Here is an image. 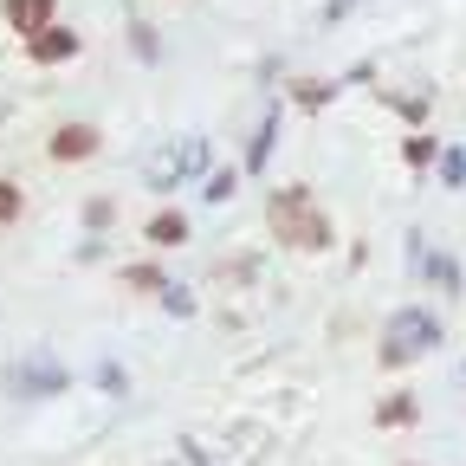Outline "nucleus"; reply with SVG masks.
Wrapping results in <instances>:
<instances>
[{
	"label": "nucleus",
	"mask_w": 466,
	"mask_h": 466,
	"mask_svg": "<svg viewBox=\"0 0 466 466\" xmlns=\"http://www.w3.org/2000/svg\"><path fill=\"white\" fill-rule=\"evenodd\" d=\"M441 182H447V188H460V182H466V156H460V149H447V156H441Z\"/></svg>",
	"instance_id": "nucleus-13"
},
{
	"label": "nucleus",
	"mask_w": 466,
	"mask_h": 466,
	"mask_svg": "<svg viewBox=\"0 0 466 466\" xmlns=\"http://www.w3.org/2000/svg\"><path fill=\"white\" fill-rule=\"evenodd\" d=\"M233 188H240V175H233V168H220V175H208V188H201V195H208V201H227Z\"/></svg>",
	"instance_id": "nucleus-11"
},
{
	"label": "nucleus",
	"mask_w": 466,
	"mask_h": 466,
	"mask_svg": "<svg viewBox=\"0 0 466 466\" xmlns=\"http://www.w3.org/2000/svg\"><path fill=\"white\" fill-rule=\"evenodd\" d=\"M143 233H149V247H182V240H188V214L162 208V214H156V220H149Z\"/></svg>",
	"instance_id": "nucleus-7"
},
{
	"label": "nucleus",
	"mask_w": 466,
	"mask_h": 466,
	"mask_svg": "<svg viewBox=\"0 0 466 466\" xmlns=\"http://www.w3.org/2000/svg\"><path fill=\"white\" fill-rule=\"evenodd\" d=\"M428 279H441V285H447V291H453V285H460V272H453V259H428Z\"/></svg>",
	"instance_id": "nucleus-16"
},
{
	"label": "nucleus",
	"mask_w": 466,
	"mask_h": 466,
	"mask_svg": "<svg viewBox=\"0 0 466 466\" xmlns=\"http://www.w3.org/2000/svg\"><path fill=\"white\" fill-rule=\"evenodd\" d=\"M20 182H0V227H7V220H20Z\"/></svg>",
	"instance_id": "nucleus-12"
},
{
	"label": "nucleus",
	"mask_w": 466,
	"mask_h": 466,
	"mask_svg": "<svg viewBox=\"0 0 466 466\" xmlns=\"http://www.w3.org/2000/svg\"><path fill=\"white\" fill-rule=\"evenodd\" d=\"M85 156H97V130H91V124L52 130V162H85Z\"/></svg>",
	"instance_id": "nucleus-5"
},
{
	"label": "nucleus",
	"mask_w": 466,
	"mask_h": 466,
	"mask_svg": "<svg viewBox=\"0 0 466 466\" xmlns=\"http://www.w3.org/2000/svg\"><path fill=\"white\" fill-rule=\"evenodd\" d=\"M26 58H33V66H66V58H78V33L52 20L46 33H33V39H26Z\"/></svg>",
	"instance_id": "nucleus-3"
},
{
	"label": "nucleus",
	"mask_w": 466,
	"mask_h": 466,
	"mask_svg": "<svg viewBox=\"0 0 466 466\" xmlns=\"http://www.w3.org/2000/svg\"><path fill=\"white\" fill-rule=\"evenodd\" d=\"M272 137H279V116H266V124H259V137H253V149H247V168H266V149H272Z\"/></svg>",
	"instance_id": "nucleus-9"
},
{
	"label": "nucleus",
	"mask_w": 466,
	"mask_h": 466,
	"mask_svg": "<svg viewBox=\"0 0 466 466\" xmlns=\"http://www.w3.org/2000/svg\"><path fill=\"white\" fill-rule=\"evenodd\" d=\"M266 220H272V233H279V247H291V253H324V247H337V227H330V214L318 208V195H311L305 182L272 188Z\"/></svg>",
	"instance_id": "nucleus-1"
},
{
	"label": "nucleus",
	"mask_w": 466,
	"mask_h": 466,
	"mask_svg": "<svg viewBox=\"0 0 466 466\" xmlns=\"http://www.w3.org/2000/svg\"><path fill=\"white\" fill-rule=\"evenodd\" d=\"M124 285H130V291H168L162 266H124Z\"/></svg>",
	"instance_id": "nucleus-8"
},
{
	"label": "nucleus",
	"mask_w": 466,
	"mask_h": 466,
	"mask_svg": "<svg viewBox=\"0 0 466 466\" xmlns=\"http://www.w3.org/2000/svg\"><path fill=\"white\" fill-rule=\"evenodd\" d=\"M330 91H337V85H318V78H305V85H299V104H305V110H318V104H330Z\"/></svg>",
	"instance_id": "nucleus-14"
},
{
	"label": "nucleus",
	"mask_w": 466,
	"mask_h": 466,
	"mask_svg": "<svg viewBox=\"0 0 466 466\" xmlns=\"http://www.w3.org/2000/svg\"><path fill=\"white\" fill-rule=\"evenodd\" d=\"M421 421V401L415 395H389V401H376V428H415Z\"/></svg>",
	"instance_id": "nucleus-6"
},
{
	"label": "nucleus",
	"mask_w": 466,
	"mask_h": 466,
	"mask_svg": "<svg viewBox=\"0 0 466 466\" xmlns=\"http://www.w3.org/2000/svg\"><path fill=\"white\" fill-rule=\"evenodd\" d=\"M20 389H58V370L52 363H26L20 370Z\"/></svg>",
	"instance_id": "nucleus-10"
},
{
	"label": "nucleus",
	"mask_w": 466,
	"mask_h": 466,
	"mask_svg": "<svg viewBox=\"0 0 466 466\" xmlns=\"http://www.w3.org/2000/svg\"><path fill=\"white\" fill-rule=\"evenodd\" d=\"M428 343H441V318L434 311H395L389 324H382V370H401V363H415Z\"/></svg>",
	"instance_id": "nucleus-2"
},
{
	"label": "nucleus",
	"mask_w": 466,
	"mask_h": 466,
	"mask_svg": "<svg viewBox=\"0 0 466 466\" xmlns=\"http://www.w3.org/2000/svg\"><path fill=\"white\" fill-rule=\"evenodd\" d=\"M408 162H415V168L434 162V137H408Z\"/></svg>",
	"instance_id": "nucleus-15"
},
{
	"label": "nucleus",
	"mask_w": 466,
	"mask_h": 466,
	"mask_svg": "<svg viewBox=\"0 0 466 466\" xmlns=\"http://www.w3.org/2000/svg\"><path fill=\"white\" fill-rule=\"evenodd\" d=\"M0 14H7V26H14L20 39H33V33H46V26H52L58 0H0Z\"/></svg>",
	"instance_id": "nucleus-4"
}]
</instances>
